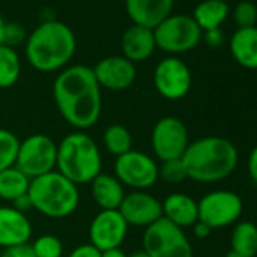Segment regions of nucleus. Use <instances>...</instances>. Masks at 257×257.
Listing matches in <instances>:
<instances>
[{"mask_svg": "<svg viewBox=\"0 0 257 257\" xmlns=\"http://www.w3.org/2000/svg\"><path fill=\"white\" fill-rule=\"evenodd\" d=\"M53 98L61 116L74 131H88L100 119L101 88L91 67L71 65L59 71L53 82Z\"/></svg>", "mask_w": 257, "mask_h": 257, "instance_id": "nucleus-1", "label": "nucleus"}, {"mask_svg": "<svg viewBox=\"0 0 257 257\" xmlns=\"http://www.w3.org/2000/svg\"><path fill=\"white\" fill-rule=\"evenodd\" d=\"M76 35L70 26L58 20L40 23L26 40V59L40 73L64 70L76 53Z\"/></svg>", "mask_w": 257, "mask_h": 257, "instance_id": "nucleus-2", "label": "nucleus"}, {"mask_svg": "<svg viewBox=\"0 0 257 257\" xmlns=\"http://www.w3.org/2000/svg\"><path fill=\"white\" fill-rule=\"evenodd\" d=\"M234 144L222 137H204L189 143L182 162L188 179L197 183H216L227 179L237 167Z\"/></svg>", "mask_w": 257, "mask_h": 257, "instance_id": "nucleus-3", "label": "nucleus"}, {"mask_svg": "<svg viewBox=\"0 0 257 257\" xmlns=\"http://www.w3.org/2000/svg\"><path fill=\"white\" fill-rule=\"evenodd\" d=\"M103 168L97 143L82 131L65 135L58 144L56 171L74 185L91 183Z\"/></svg>", "mask_w": 257, "mask_h": 257, "instance_id": "nucleus-4", "label": "nucleus"}, {"mask_svg": "<svg viewBox=\"0 0 257 257\" xmlns=\"http://www.w3.org/2000/svg\"><path fill=\"white\" fill-rule=\"evenodd\" d=\"M28 194L34 203V210L52 219L70 216L80 201L79 186L56 170L32 179Z\"/></svg>", "mask_w": 257, "mask_h": 257, "instance_id": "nucleus-5", "label": "nucleus"}, {"mask_svg": "<svg viewBox=\"0 0 257 257\" xmlns=\"http://www.w3.org/2000/svg\"><path fill=\"white\" fill-rule=\"evenodd\" d=\"M153 32L156 47L170 56L191 52L203 38V32L194 19L183 14H171L161 25H158Z\"/></svg>", "mask_w": 257, "mask_h": 257, "instance_id": "nucleus-6", "label": "nucleus"}, {"mask_svg": "<svg viewBox=\"0 0 257 257\" xmlns=\"http://www.w3.org/2000/svg\"><path fill=\"white\" fill-rule=\"evenodd\" d=\"M141 249L150 257H194L192 245L183 228L165 218L146 228Z\"/></svg>", "mask_w": 257, "mask_h": 257, "instance_id": "nucleus-7", "label": "nucleus"}, {"mask_svg": "<svg viewBox=\"0 0 257 257\" xmlns=\"http://www.w3.org/2000/svg\"><path fill=\"white\" fill-rule=\"evenodd\" d=\"M113 176L124 188L132 191H147L159 180L158 161L140 150H131L118 158L113 164Z\"/></svg>", "mask_w": 257, "mask_h": 257, "instance_id": "nucleus-8", "label": "nucleus"}, {"mask_svg": "<svg viewBox=\"0 0 257 257\" xmlns=\"http://www.w3.org/2000/svg\"><path fill=\"white\" fill-rule=\"evenodd\" d=\"M58 144L44 134H34L20 141L16 167L31 180L56 170Z\"/></svg>", "mask_w": 257, "mask_h": 257, "instance_id": "nucleus-9", "label": "nucleus"}, {"mask_svg": "<svg viewBox=\"0 0 257 257\" xmlns=\"http://www.w3.org/2000/svg\"><path fill=\"white\" fill-rule=\"evenodd\" d=\"M198 203V221L207 224L212 230L236 224L243 212L240 197L227 189L210 191Z\"/></svg>", "mask_w": 257, "mask_h": 257, "instance_id": "nucleus-10", "label": "nucleus"}, {"mask_svg": "<svg viewBox=\"0 0 257 257\" xmlns=\"http://www.w3.org/2000/svg\"><path fill=\"white\" fill-rule=\"evenodd\" d=\"M152 149L161 162L182 159L189 146V132L185 122L176 116H164L152 131Z\"/></svg>", "mask_w": 257, "mask_h": 257, "instance_id": "nucleus-11", "label": "nucleus"}, {"mask_svg": "<svg viewBox=\"0 0 257 257\" xmlns=\"http://www.w3.org/2000/svg\"><path fill=\"white\" fill-rule=\"evenodd\" d=\"M153 85L161 97L177 101L191 91L192 74L185 61L177 56H167L155 67Z\"/></svg>", "mask_w": 257, "mask_h": 257, "instance_id": "nucleus-12", "label": "nucleus"}, {"mask_svg": "<svg viewBox=\"0 0 257 257\" xmlns=\"http://www.w3.org/2000/svg\"><path fill=\"white\" fill-rule=\"evenodd\" d=\"M128 233V224L119 210H100L89 224V243L98 251L121 248Z\"/></svg>", "mask_w": 257, "mask_h": 257, "instance_id": "nucleus-13", "label": "nucleus"}, {"mask_svg": "<svg viewBox=\"0 0 257 257\" xmlns=\"http://www.w3.org/2000/svg\"><path fill=\"white\" fill-rule=\"evenodd\" d=\"M118 210L128 227L147 228L162 218V201L147 191H132L125 194Z\"/></svg>", "mask_w": 257, "mask_h": 257, "instance_id": "nucleus-14", "label": "nucleus"}, {"mask_svg": "<svg viewBox=\"0 0 257 257\" xmlns=\"http://www.w3.org/2000/svg\"><path fill=\"white\" fill-rule=\"evenodd\" d=\"M92 68V73L101 89L124 91L128 89L137 80V67L134 62L121 56H106L100 59Z\"/></svg>", "mask_w": 257, "mask_h": 257, "instance_id": "nucleus-15", "label": "nucleus"}, {"mask_svg": "<svg viewBox=\"0 0 257 257\" xmlns=\"http://www.w3.org/2000/svg\"><path fill=\"white\" fill-rule=\"evenodd\" d=\"M32 231V222L26 213L13 206H0V248L29 243Z\"/></svg>", "mask_w": 257, "mask_h": 257, "instance_id": "nucleus-16", "label": "nucleus"}, {"mask_svg": "<svg viewBox=\"0 0 257 257\" xmlns=\"http://www.w3.org/2000/svg\"><path fill=\"white\" fill-rule=\"evenodd\" d=\"M174 0H125V13L134 25L155 29L171 16Z\"/></svg>", "mask_w": 257, "mask_h": 257, "instance_id": "nucleus-17", "label": "nucleus"}, {"mask_svg": "<svg viewBox=\"0 0 257 257\" xmlns=\"http://www.w3.org/2000/svg\"><path fill=\"white\" fill-rule=\"evenodd\" d=\"M156 49L155 32L150 28L132 25L121 37L122 56L134 64L147 61L153 56Z\"/></svg>", "mask_w": 257, "mask_h": 257, "instance_id": "nucleus-18", "label": "nucleus"}, {"mask_svg": "<svg viewBox=\"0 0 257 257\" xmlns=\"http://www.w3.org/2000/svg\"><path fill=\"white\" fill-rule=\"evenodd\" d=\"M162 218L180 228L192 227L198 221V203L185 192H173L162 201Z\"/></svg>", "mask_w": 257, "mask_h": 257, "instance_id": "nucleus-19", "label": "nucleus"}, {"mask_svg": "<svg viewBox=\"0 0 257 257\" xmlns=\"http://www.w3.org/2000/svg\"><path fill=\"white\" fill-rule=\"evenodd\" d=\"M91 195L100 210H118L125 197V191L115 176L100 173L91 182Z\"/></svg>", "mask_w": 257, "mask_h": 257, "instance_id": "nucleus-20", "label": "nucleus"}, {"mask_svg": "<svg viewBox=\"0 0 257 257\" xmlns=\"http://www.w3.org/2000/svg\"><path fill=\"white\" fill-rule=\"evenodd\" d=\"M233 59L246 70H257V28L237 29L228 43Z\"/></svg>", "mask_w": 257, "mask_h": 257, "instance_id": "nucleus-21", "label": "nucleus"}, {"mask_svg": "<svg viewBox=\"0 0 257 257\" xmlns=\"http://www.w3.org/2000/svg\"><path fill=\"white\" fill-rule=\"evenodd\" d=\"M228 16L230 7L225 0H203L195 7L191 17L201 29V32H207L212 29H219Z\"/></svg>", "mask_w": 257, "mask_h": 257, "instance_id": "nucleus-22", "label": "nucleus"}, {"mask_svg": "<svg viewBox=\"0 0 257 257\" xmlns=\"http://www.w3.org/2000/svg\"><path fill=\"white\" fill-rule=\"evenodd\" d=\"M230 243V249L240 257H257V225L251 221L237 222L231 231Z\"/></svg>", "mask_w": 257, "mask_h": 257, "instance_id": "nucleus-23", "label": "nucleus"}, {"mask_svg": "<svg viewBox=\"0 0 257 257\" xmlns=\"http://www.w3.org/2000/svg\"><path fill=\"white\" fill-rule=\"evenodd\" d=\"M31 179L25 176L16 165L0 171V200L13 203L19 197L28 194Z\"/></svg>", "mask_w": 257, "mask_h": 257, "instance_id": "nucleus-24", "label": "nucleus"}, {"mask_svg": "<svg viewBox=\"0 0 257 257\" xmlns=\"http://www.w3.org/2000/svg\"><path fill=\"white\" fill-rule=\"evenodd\" d=\"M101 141H103V147L104 150L118 158L127 152H131L132 147H134V138H132V134L131 131L122 125V124H110L104 128L103 132V137H101Z\"/></svg>", "mask_w": 257, "mask_h": 257, "instance_id": "nucleus-25", "label": "nucleus"}, {"mask_svg": "<svg viewBox=\"0 0 257 257\" xmlns=\"http://www.w3.org/2000/svg\"><path fill=\"white\" fill-rule=\"evenodd\" d=\"M22 74V59L16 49L0 46V89H8L17 83Z\"/></svg>", "mask_w": 257, "mask_h": 257, "instance_id": "nucleus-26", "label": "nucleus"}, {"mask_svg": "<svg viewBox=\"0 0 257 257\" xmlns=\"http://www.w3.org/2000/svg\"><path fill=\"white\" fill-rule=\"evenodd\" d=\"M20 140L8 128H0V171L16 165Z\"/></svg>", "mask_w": 257, "mask_h": 257, "instance_id": "nucleus-27", "label": "nucleus"}, {"mask_svg": "<svg viewBox=\"0 0 257 257\" xmlns=\"http://www.w3.org/2000/svg\"><path fill=\"white\" fill-rule=\"evenodd\" d=\"M31 246L35 257H62L64 254V243L55 234H41Z\"/></svg>", "mask_w": 257, "mask_h": 257, "instance_id": "nucleus-28", "label": "nucleus"}, {"mask_svg": "<svg viewBox=\"0 0 257 257\" xmlns=\"http://www.w3.org/2000/svg\"><path fill=\"white\" fill-rule=\"evenodd\" d=\"M233 20L237 29L243 28H254L257 23V7L249 0H242L233 8Z\"/></svg>", "mask_w": 257, "mask_h": 257, "instance_id": "nucleus-29", "label": "nucleus"}, {"mask_svg": "<svg viewBox=\"0 0 257 257\" xmlns=\"http://www.w3.org/2000/svg\"><path fill=\"white\" fill-rule=\"evenodd\" d=\"M159 179L162 182H165V183H170V185L182 183L183 180H186L188 176H186V170H185V165H183L182 159L161 162V165H159Z\"/></svg>", "mask_w": 257, "mask_h": 257, "instance_id": "nucleus-30", "label": "nucleus"}, {"mask_svg": "<svg viewBox=\"0 0 257 257\" xmlns=\"http://www.w3.org/2000/svg\"><path fill=\"white\" fill-rule=\"evenodd\" d=\"M28 40V34L26 29L20 25V23H7L4 26V37H2V44L8 46V47H19L22 44H25Z\"/></svg>", "mask_w": 257, "mask_h": 257, "instance_id": "nucleus-31", "label": "nucleus"}, {"mask_svg": "<svg viewBox=\"0 0 257 257\" xmlns=\"http://www.w3.org/2000/svg\"><path fill=\"white\" fill-rule=\"evenodd\" d=\"M0 257H35L31 243L25 245H17V246H10L4 248L0 252Z\"/></svg>", "mask_w": 257, "mask_h": 257, "instance_id": "nucleus-32", "label": "nucleus"}, {"mask_svg": "<svg viewBox=\"0 0 257 257\" xmlns=\"http://www.w3.org/2000/svg\"><path fill=\"white\" fill-rule=\"evenodd\" d=\"M67 257H101V251H98L91 243H82L71 249Z\"/></svg>", "mask_w": 257, "mask_h": 257, "instance_id": "nucleus-33", "label": "nucleus"}, {"mask_svg": "<svg viewBox=\"0 0 257 257\" xmlns=\"http://www.w3.org/2000/svg\"><path fill=\"white\" fill-rule=\"evenodd\" d=\"M203 37H204V41L209 47H219L224 43V34H222L221 28L203 32Z\"/></svg>", "mask_w": 257, "mask_h": 257, "instance_id": "nucleus-34", "label": "nucleus"}, {"mask_svg": "<svg viewBox=\"0 0 257 257\" xmlns=\"http://www.w3.org/2000/svg\"><path fill=\"white\" fill-rule=\"evenodd\" d=\"M13 207L16 210L22 212V213H28V212L34 210V203H32L29 194H25V195H22V197H19L17 200L13 201Z\"/></svg>", "mask_w": 257, "mask_h": 257, "instance_id": "nucleus-35", "label": "nucleus"}, {"mask_svg": "<svg viewBox=\"0 0 257 257\" xmlns=\"http://www.w3.org/2000/svg\"><path fill=\"white\" fill-rule=\"evenodd\" d=\"M248 176L257 185V146L251 150L248 156Z\"/></svg>", "mask_w": 257, "mask_h": 257, "instance_id": "nucleus-36", "label": "nucleus"}, {"mask_svg": "<svg viewBox=\"0 0 257 257\" xmlns=\"http://www.w3.org/2000/svg\"><path fill=\"white\" fill-rule=\"evenodd\" d=\"M192 230H194L195 237H198V239H204V237H207V236L212 233V228H210L207 224L201 222V221H197V222L192 225Z\"/></svg>", "mask_w": 257, "mask_h": 257, "instance_id": "nucleus-37", "label": "nucleus"}, {"mask_svg": "<svg viewBox=\"0 0 257 257\" xmlns=\"http://www.w3.org/2000/svg\"><path fill=\"white\" fill-rule=\"evenodd\" d=\"M101 257H128L121 248H113L107 251H101Z\"/></svg>", "mask_w": 257, "mask_h": 257, "instance_id": "nucleus-38", "label": "nucleus"}, {"mask_svg": "<svg viewBox=\"0 0 257 257\" xmlns=\"http://www.w3.org/2000/svg\"><path fill=\"white\" fill-rule=\"evenodd\" d=\"M128 257H150L146 251H143V249H138V251H134L131 255H128Z\"/></svg>", "mask_w": 257, "mask_h": 257, "instance_id": "nucleus-39", "label": "nucleus"}, {"mask_svg": "<svg viewBox=\"0 0 257 257\" xmlns=\"http://www.w3.org/2000/svg\"><path fill=\"white\" fill-rule=\"evenodd\" d=\"M4 26H5V20L0 16V46H2V37H4Z\"/></svg>", "mask_w": 257, "mask_h": 257, "instance_id": "nucleus-40", "label": "nucleus"}, {"mask_svg": "<svg viewBox=\"0 0 257 257\" xmlns=\"http://www.w3.org/2000/svg\"><path fill=\"white\" fill-rule=\"evenodd\" d=\"M225 257H240V255H239L237 252H234V251H231V249H230V251L225 254Z\"/></svg>", "mask_w": 257, "mask_h": 257, "instance_id": "nucleus-41", "label": "nucleus"}]
</instances>
